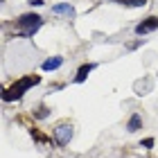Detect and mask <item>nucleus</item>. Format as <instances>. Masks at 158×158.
<instances>
[{
    "mask_svg": "<svg viewBox=\"0 0 158 158\" xmlns=\"http://www.w3.org/2000/svg\"><path fill=\"white\" fill-rule=\"evenodd\" d=\"M36 118H48V109H43V106H41V109H39V113H36Z\"/></svg>",
    "mask_w": 158,
    "mask_h": 158,
    "instance_id": "nucleus-11",
    "label": "nucleus"
},
{
    "mask_svg": "<svg viewBox=\"0 0 158 158\" xmlns=\"http://www.w3.org/2000/svg\"><path fill=\"white\" fill-rule=\"evenodd\" d=\"M30 5H32V7H43L45 2H43V0H30Z\"/></svg>",
    "mask_w": 158,
    "mask_h": 158,
    "instance_id": "nucleus-12",
    "label": "nucleus"
},
{
    "mask_svg": "<svg viewBox=\"0 0 158 158\" xmlns=\"http://www.w3.org/2000/svg\"><path fill=\"white\" fill-rule=\"evenodd\" d=\"M93 70H95V63H84L81 68L77 70V77H75V81L77 84H81V81H86V77H88Z\"/></svg>",
    "mask_w": 158,
    "mask_h": 158,
    "instance_id": "nucleus-6",
    "label": "nucleus"
},
{
    "mask_svg": "<svg viewBox=\"0 0 158 158\" xmlns=\"http://www.w3.org/2000/svg\"><path fill=\"white\" fill-rule=\"evenodd\" d=\"M73 133H75L73 131V124H66V122H63V124H59V127L54 129V140L63 147V145H68V142H70Z\"/></svg>",
    "mask_w": 158,
    "mask_h": 158,
    "instance_id": "nucleus-3",
    "label": "nucleus"
},
{
    "mask_svg": "<svg viewBox=\"0 0 158 158\" xmlns=\"http://www.w3.org/2000/svg\"><path fill=\"white\" fill-rule=\"evenodd\" d=\"M156 30H158V18H156V16H149V18L142 20V23L135 25V34H138V36L152 34V32H156Z\"/></svg>",
    "mask_w": 158,
    "mask_h": 158,
    "instance_id": "nucleus-4",
    "label": "nucleus"
},
{
    "mask_svg": "<svg viewBox=\"0 0 158 158\" xmlns=\"http://www.w3.org/2000/svg\"><path fill=\"white\" fill-rule=\"evenodd\" d=\"M52 11H54V14H61V16H68V18L75 16V7L70 5V2H59V5H54Z\"/></svg>",
    "mask_w": 158,
    "mask_h": 158,
    "instance_id": "nucleus-5",
    "label": "nucleus"
},
{
    "mask_svg": "<svg viewBox=\"0 0 158 158\" xmlns=\"http://www.w3.org/2000/svg\"><path fill=\"white\" fill-rule=\"evenodd\" d=\"M39 81H41V77H34V75H30V77H23V79H18V81L11 86V88H7V93L2 95V99H5V102H14V99H20V97L25 95V90H27V88L36 86Z\"/></svg>",
    "mask_w": 158,
    "mask_h": 158,
    "instance_id": "nucleus-1",
    "label": "nucleus"
},
{
    "mask_svg": "<svg viewBox=\"0 0 158 158\" xmlns=\"http://www.w3.org/2000/svg\"><path fill=\"white\" fill-rule=\"evenodd\" d=\"M63 66V56H52V59H45L43 61V70H45V73H50V70H56V68H61Z\"/></svg>",
    "mask_w": 158,
    "mask_h": 158,
    "instance_id": "nucleus-8",
    "label": "nucleus"
},
{
    "mask_svg": "<svg viewBox=\"0 0 158 158\" xmlns=\"http://www.w3.org/2000/svg\"><path fill=\"white\" fill-rule=\"evenodd\" d=\"M16 25L23 27V32H20L23 36H32V34L43 25V18L39 16V14H23V16L16 18Z\"/></svg>",
    "mask_w": 158,
    "mask_h": 158,
    "instance_id": "nucleus-2",
    "label": "nucleus"
},
{
    "mask_svg": "<svg viewBox=\"0 0 158 158\" xmlns=\"http://www.w3.org/2000/svg\"><path fill=\"white\" fill-rule=\"evenodd\" d=\"M140 129H142V118L138 115V113H133V115L129 118V122H127V131L135 133V131H140Z\"/></svg>",
    "mask_w": 158,
    "mask_h": 158,
    "instance_id": "nucleus-7",
    "label": "nucleus"
},
{
    "mask_svg": "<svg viewBox=\"0 0 158 158\" xmlns=\"http://www.w3.org/2000/svg\"><path fill=\"white\" fill-rule=\"evenodd\" d=\"M118 2L127 5V7H145V5H147V0H118Z\"/></svg>",
    "mask_w": 158,
    "mask_h": 158,
    "instance_id": "nucleus-9",
    "label": "nucleus"
},
{
    "mask_svg": "<svg viewBox=\"0 0 158 158\" xmlns=\"http://www.w3.org/2000/svg\"><path fill=\"white\" fill-rule=\"evenodd\" d=\"M142 147H145V149H152V147H154V138H145V140H142Z\"/></svg>",
    "mask_w": 158,
    "mask_h": 158,
    "instance_id": "nucleus-10",
    "label": "nucleus"
}]
</instances>
